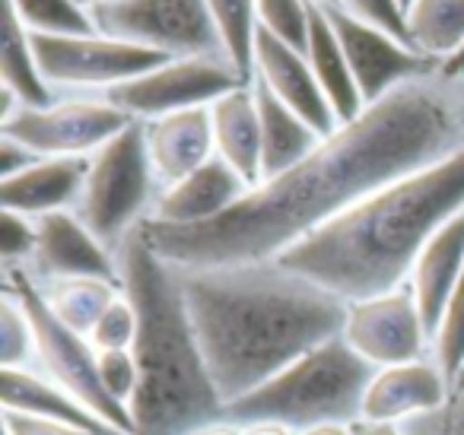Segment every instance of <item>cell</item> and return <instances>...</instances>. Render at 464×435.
<instances>
[{"mask_svg":"<svg viewBox=\"0 0 464 435\" xmlns=\"http://www.w3.org/2000/svg\"><path fill=\"white\" fill-rule=\"evenodd\" d=\"M252 188L232 172L219 156H213L198 172L185 175L175 185L162 188L147 219L166 226H200L223 217L229 207L239 204Z\"/></svg>","mask_w":464,"mask_h":435,"instance_id":"obj_18","label":"cell"},{"mask_svg":"<svg viewBox=\"0 0 464 435\" xmlns=\"http://www.w3.org/2000/svg\"><path fill=\"white\" fill-rule=\"evenodd\" d=\"M90 175V156H54L35 160L14 179L0 181V210L23 217H48V213L73 210Z\"/></svg>","mask_w":464,"mask_h":435,"instance_id":"obj_19","label":"cell"},{"mask_svg":"<svg viewBox=\"0 0 464 435\" xmlns=\"http://www.w3.org/2000/svg\"><path fill=\"white\" fill-rule=\"evenodd\" d=\"M90 16L99 35L153 48L169 58L223 54L207 0H111L92 7Z\"/></svg>","mask_w":464,"mask_h":435,"instance_id":"obj_8","label":"cell"},{"mask_svg":"<svg viewBox=\"0 0 464 435\" xmlns=\"http://www.w3.org/2000/svg\"><path fill=\"white\" fill-rule=\"evenodd\" d=\"M179 280L223 403L337 337L347 318V302L277 261L179 270Z\"/></svg>","mask_w":464,"mask_h":435,"instance_id":"obj_2","label":"cell"},{"mask_svg":"<svg viewBox=\"0 0 464 435\" xmlns=\"http://www.w3.org/2000/svg\"><path fill=\"white\" fill-rule=\"evenodd\" d=\"M134 118L124 115L105 96L54 99L48 109H16L0 121V137L23 143L42 160L54 156H92Z\"/></svg>","mask_w":464,"mask_h":435,"instance_id":"obj_11","label":"cell"},{"mask_svg":"<svg viewBox=\"0 0 464 435\" xmlns=\"http://www.w3.org/2000/svg\"><path fill=\"white\" fill-rule=\"evenodd\" d=\"M99 369H102V382L109 388V394L130 410V401H134L137 388H140V369H137L134 353L130 350L99 353Z\"/></svg>","mask_w":464,"mask_h":435,"instance_id":"obj_36","label":"cell"},{"mask_svg":"<svg viewBox=\"0 0 464 435\" xmlns=\"http://www.w3.org/2000/svg\"><path fill=\"white\" fill-rule=\"evenodd\" d=\"M318 4H324V7H334V0H318Z\"/></svg>","mask_w":464,"mask_h":435,"instance_id":"obj_48","label":"cell"},{"mask_svg":"<svg viewBox=\"0 0 464 435\" xmlns=\"http://www.w3.org/2000/svg\"><path fill=\"white\" fill-rule=\"evenodd\" d=\"M35 160H42V156H35L33 150H26L23 143L10 140V137H0V181L20 175L23 169H29Z\"/></svg>","mask_w":464,"mask_h":435,"instance_id":"obj_39","label":"cell"},{"mask_svg":"<svg viewBox=\"0 0 464 435\" xmlns=\"http://www.w3.org/2000/svg\"><path fill=\"white\" fill-rule=\"evenodd\" d=\"M258 26L280 42L305 52L309 45V0H255Z\"/></svg>","mask_w":464,"mask_h":435,"instance_id":"obj_32","label":"cell"},{"mask_svg":"<svg viewBox=\"0 0 464 435\" xmlns=\"http://www.w3.org/2000/svg\"><path fill=\"white\" fill-rule=\"evenodd\" d=\"M464 274V210L451 217L436 236L420 251L417 264L411 270V289L417 295V305L423 312L430 334H436V324L455 293L458 280Z\"/></svg>","mask_w":464,"mask_h":435,"instance_id":"obj_20","label":"cell"},{"mask_svg":"<svg viewBox=\"0 0 464 435\" xmlns=\"http://www.w3.org/2000/svg\"><path fill=\"white\" fill-rule=\"evenodd\" d=\"M33 276V274H29ZM35 280V276H33ZM42 299L48 302V308L54 312V318H61L67 327H73L77 334L90 337L92 327L99 324V318L105 314V308L124 293L121 283L99 280V276H67V280H35Z\"/></svg>","mask_w":464,"mask_h":435,"instance_id":"obj_25","label":"cell"},{"mask_svg":"<svg viewBox=\"0 0 464 435\" xmlns=\"http://www.w3.org/2000/svg\"><path fill=\"white\" fill-rule=\"evenodd\" d=\"M4 289L16 295V302L23 305L26 318L33 321L35 334V365L42 375H48L54 384H61L64 391H71L83 407H90L102 422H109L115 432L121 435H137L134 416L124 403H118L109 394L102 382V369H99V350L92 346L90 337L77 334L73 327H67L61 318H54V312L48 308V302L42 299L39 286L29 276L26 267H4Z\"/></svg>","mask_w":464,"mask_h":435,"instance_id":"obj_7","label":"cell"},{"mask_svg":"<svg viewBox=\"0 0 464 435\" xmlns=\"http://www.w3.org/2000/svg\"><path fill=\"white\" fill-rule=\"evenodd\" d=\"M432 359L442 365L451 388H455L458 375L464 372V274L451 293L449 305H445L442 318H439L436 334H432Z\"/></svg>","mask_w":464,"mask_h":435,"instance_id":"obj_31","label":"cell"},{"mask_svg":"<svg viewBox=\"0 0 464 435\" xmlns=\"http://www.w3.org/2000/svg\"><path fill=\"white\" fill-rule=\"evenodd\" d=\"M83 10H92V7H102V4H111V0H77Z\"/></svg>","mask_w":464,"mask_h":435,"instance_id":"obj_46","label":"cell"},{"mask_svg":"<svg viewBox=\"0 0 464 435\" xmlns=\"http://www.w3.org/2000/svg\"><path fill=\"white\" fill-rule=\"evenodd\" d=\"M143 137H147V153L160 191L181 181L185 175L198 172L217 156L210 109H188L143 121Z\"/></svg>","mask_w":464,"mask_h":435,"instance_id":"obj_17","label":"cell"},{"mask_svg":"<svg viewBox=\"0 0 464 435\" xmlns=\"http://www.w3.org/2000/svg\"><path fill=\"white\" fill-rule=\"evenodd\" d=\"M407 435H464V384L451 391L449 403L436 413H426L420 420L404 422Z\"/></svg>","mask_w":464,"mask_h":435,"instance_id":"obj_37","label":"cell"},{"mask_svg":"<svg viewBox=\"0 0 464 435\" xmlns=\"http://www.w3.org/2000/svg\"><path fill=\"white\" fill-rule=\"evenodd\" d=\"M0 403H4V410L45 416V420L86 429V432H92V435H121V432H115L109 422L99 420L90 407H83L71 391H64L48 375H42L39 369H4Z\"/></svg>","mask_w":464,"mask_h":435,"instance_id":"obj_22","label":"cell"},{"mask_svg":"<svg viewBox=\"0 0 464 435\" xmlns=\"http://www.w3.org/2000/svg\"><path fill=\"white\" fill-rule=\"evenodd\" d=\"M451 382L432 356L375 369L362 401V420L404 426L426 413H436L451 397Z\"/></svg>","mask_w":464,"mask_h":435,"instance_id":"obj_16","label":"cell"},{"mask_svg":"<svg viewBox=\"0 0 464 435\" xmlns=\"http://www.w3.org/2000/svg\"><path fill=\"white\" fill-rule=\"evenodd\" d=\"M156 198L160 181L147 153L143 121H134L90 156V175L73 213L105 248L118 251L153 213Z\"/></svg>","mask_w":464,"mask_h":435,"instance_id":"obj_6","label":"cell"},{"mask_svg":"<svg viewBox=\"0 0 464 435\" xmlns=\"http://www.w3.org/2000/svg\"><path fill=\"white\" fill-rule=\"evenodd\" d=\"M252 80L265 83L286 109H293L318 137H328L341 128L328 96L318 86L315 73L309 67V58L299 48L280 42L267 29L258 26L255 33V67Z\"/></svg>","mask_w":464,"mask_h":435,"instance_id":"obj_15","label":"cell"},{"mask_svg":"<svg viewBox=\"0 0 464 435\" xmlns=\"http://www.w3.org/2000/svg\"><path fill=\"white\" fill-rule=\"evenodd\" d=\"M33 35V33H29ZM33 52L42 77L52 90L111 92L115 86L143 77L153 67L166 64L169 54L153 48L118 42L109 35H33Z\"/></svg>","mask_w":464,"mask_h":435,"instance_id":"obj_9","label":"cell"},{"mask_svg":"<svg viewBox=\"0 0 464 435\" xmlns=\"http://www.w3.org/2000/svg\"><path fill=\"white\" fill-rule=\"evenodd\" d=\"M334 7H341L343 14L356 16V20L369 23V26L385 29L388 35H394V39L411 45L407 14H404V7H401V0H334Z\"/></svg>","mask_w":464,"mask_h":435,"instance_id":"obj_35","label":"cell"},{"mask_svg":"<svg viewBox=\"0 0 464 435\" xmlns=\"http://www.w3.org/2000/svg\"><path fill=\"white\" fill-rule=\"evenodd\" d=\"M217 156L248 188L261 185V121L252 83L226 92L210 105Z\"/></svg>","mask_w":464,"mask_h":435,"instance_id":"obj_21","label":"cell"},{"mask_svg":"<svg viewBox=\"0 0 464 435\" xmlns=\"http://www.w3.org/2000/svg\"><path fill=\"white\" fill-rule=\"evenodd\" d=\"M255 99H258V121H261V181L293 169L299 160L318 147L322 137L303 121L293 109H286L265 83L252 80Z\"/></svg>","mask_w":464,"mask_h":435,"instance_id":"obj_24","label":"cell"},{"mask_svg":"<svg viewBox=\"0 0 464 435\" xmlns=\"http://www.w3.org/2000/svg\"><path fill=\"white\" fill-rule=\"evenodd\" d=\"M458 384H464V372H461V375H458V382H455V388H458Z\"/></svg>","mask_w":464,"mask_h":435,"instance_id":"obj_49","label":"cell"},{"mask_svg":"<svg viewBox=\"0 0 464 435\" xmlns=\"http://www.w3.org/2000/svg\"><path fill=\"white\" fill-rule=\"evenodd\" d=\"M246 83L248 80L223 54H194V58H169L143 77L105 92V99L134 121H153L175 111L210 109L219 96Z\"/></svg>","mask_w":464,"mask_h":435,"instance_id":"obj_10","label":"cell"},{"mask_svg":"<svg viewBox=\"0 0 464 435\" xmlns=\"http://www.w3.org/2000/svg\"><path fill=\"white\" fill-rule=\"evenodd\" d=\"M39 229L33 217L14 210H0V261L4 267H26L35 255Z\"/></svg>","mask_w":464,"mask_h":435,"instance_id":"obj_34","label":"cell"},{"mask_svg":"<svg viewBox=\"0 0 464 435\" xmlns=\"http://www.w3.org/2000/svg\"><path fill=\"white\" fill-rule=\"evenodd\" d=\"M324 14H328L331 26H334L337 39H341V48L347 54V64L353 71V80L360 86L366 109L382 102L385 96H392L404 83L436 77L439 73L436 61L420 54L407 42L388 35L385 29L369 26V23L343 14L341 7H324Z\"/></svg>","mask_w":464,"mask_h":435,"instance_id":"obj_13","label":"cell"},{"mask_svg":"<svg viewBox=\"0 0 464 435\" xmlns=\"http://www.w3.org/2000/svg\"><path fill=\"white\" fill-rule=\"evenodd\" d=\"M461 73H464V48L451 61H445L442 71H439V77H442V80H458Z\"/></svg>","mask_w":464,"mask_h":435,"instance_id":"obj_44","label":"cell"},{"mask_svg":"<svg viewBox=\"0 0 464 435\" xmlns=\"http://www.w3.org/2000/svg\"><path fill=\"white\" fill-rule=\"evenodd\" d=\"M464 147V109L451 80L404 83L356 121L322 137L293 169L255 185L223 217L200 226L143 219V242L172 267H232L274 261L388 181Z\"/></svg>","mask_w":464,"mask_h":435,"instance_id":"obj_1","label":"cell"},{"mask_svg":"<svg viewBox=\"0 0 464 435\" xmlns=\"http://www.w3.org/2000/svg\"><path fill=\"white\" fill-rule=\"evenodd\" d=\"M455 83V92H458V102H461V109H464V73L458 80H451Z\"/></svg>","mask_w":464,"mask_h":435,"instance_id":"obj_45","label":"cell"},{"mask_svg":"<svg viewBox=\"0 0 464 435\" xmlns=\"http://www.w3.org/2000/svg\"><path fill=\"white\" fill-rule=\"evenodd\" d=\"M464 210V147L356 200L274 261L343 302L372 299L411 280L420 251Z\"/></svg>","mask_w":464,"mask_h":435,"instance_id":"obj_3","label":"cell"},{"mask_svg":"<svg viewBox=\"0 0 464 435\" xmlns=\"http://www.w3.org/2000/svg\"><path fill=\"white\" fill-rule=\"evenodd\" d=\"M0 365L4 369H29L35 365V334L14 293L0 295Z\"/></svg>","mask_w":464,"mask_h":435,"instance_id":"obj_30","label":"cell"},{"mask_svg":"<svg viewBox=\"0 0 464 435\" xmlns=\"http://www.w3.org/2000/svg\"><path fill=\"white\" fill-rule=\"evenodd\" d=\"M305 58H309L312 73H315L322 92L328 96L337 121H356L366 111V102L360 96V86H356L353 71L347 64L341 39H337L334 26H331L328 14H324L318 0H309V45H305Z\"/></svg>","mask_w":464,"mask_h":435,"instance_id":"obj_23","label":"cell"},{"mask_svg":"<svg viewBox=\"0 0 464 435\" xmlns=\"http://www.w3.org/2000/svg\"><path fill=\"white\" fill-rule=\"evenodd\" d=\"M115 255L121 286L137 308V340L130 346L140 369V388L130 401L137 435H188L223 422L226 403L207 372L179 270L143 242L140 229Z\"/></svg>","mask_w":464,"mask_h":435,"instance_id":"obj_4","label":"cell"},{"mask_svg":"<svg viewBox=\"0 0 464 435\" xmlns=\"http://www.w3.org/2000/svg\"><path fill=\"white\" fill-rule=\"evenodd\" d=\"M92 346L99 353L105 350H130L137 340V308L134 302L128 299V293H121L109 308L105 314L99 318V324L92 327L90 334Z\"/></svg>","mask_w":464,"mask_h":435,"instance_id":"obj_33","label":"cell"},{"mask_svg":"<svg viewBox=\"0 0 464 435\" xmlns=\"http://www.w3.org/2000/svg\"><path fill=\"white\" fill-rule=\"evenodd\" d=\"M296 435H353V426L350 422H324V426H312L303 429Z\"/></svg>","mask_w":464,"mask_h":435,"instance_id":"obj_42","label":"cell"},{"mask_svg":"<svg viewBox=\"0 0 464 435\" xmlns=\"http://www.w3.org/2000/svg\"><path fill=\"white\" fill-rule=\"evenodd\" d=\"M7 7L33 35H90L96 33L90 10L77 0H7Z\"/></svg>","mask_w":464,"mask_h":435,"instance_id":"obj_29","label":"cell"},{"mask_svg":"<svg viewBox=\"0 0 464 435\" xmlns=\"http://www.w3.org/2000/svg\"><path fill=\"white\" fill-rule=\"evenodd\" d=\"M407 33L420 54L442 71L464 48V0H413L407 7Z\"/></svg>","mask_w":464,"mask_h":435,"instance_id":"obj_27","label":"cell"},{"mask_svg":"<svg viewBox=\"0 0 464 435\" xmlns=\"http://www.w3.org/2000/svg\"><path fill=\"white\" fill-rule=\"evenodd\" d=\"M0 429H4V435H92V432H86V429L45 420V416L20 413V410H4Z\"/></svg>","mask_w":464,"mask_h":435,"instance_id":"obj_38","label":"cell"},{"mask_svg":"<svg viewBox=\"0 0 464 435\" xmlns=\"http://www.w3.org/2000/svg\"><path fill=\"white\" fill-rule=\"evenodd\" d=\"M353 435H407V432H404V426H394V422L360 420V422H353Z\"/></svg>","mask_w":464,"mask_h":435,"instance_id":"obj_40","label":"cell"},{"mask_svg":"<svg viewBox=\"0 0 464 435\" xmlns=\"http://www.w3.org/2000/svg\"><path fill=\"white\" fill-rule=\"evenodd\" d=\"M207 10H210L213 23H217L226 61L252 83L258 4L255 0H207Z\"/></svg>","mask_w":464,"mask_h":435,"instance_id":"obj_28","label":"cell"},{"mask_svg":"<svg viewBox=\"0 0 464 435\" xmlns=\"http://www.w3.org/2000/svg\"><path fill=\"white\" fill-rule=\"evenodd\" d=\"M242 435H296V432L280 426V422H248V426H242Z\"/></svg>","mask_w":464,"mask_h":435,"instance_id":"obj_41","label":"cell"},{"mask_svg":"<svg viewBox=\"0 0 464 435\" xmlns=\"http://www.w3.org/2000/svg\"><path fill=\"white\" fill-rule=\"evenodd\" d=\"M188 435H242V426H236V422L223 420V422H210V426L194 429V432H188Z\"/></svg>","mask_w":464,"mask_h":435,"instance_id":"obj_43","label":"cell"},{"mask_svg":"<svg viewBox=\"0 0 464 435\" xmlns=\"http://www.w3.org/2000/svg\"><path fill=\"white\" fill-rule=\"evenodd\" d=\"M413 0H401V7H404V14H407V7H411Z\"/></svg>","mask_w":464,"mask_h":435,"instance_id":"obj_47","label":"cell"},{"mask_svg":"<svg viewBox=\"0 0 464 435\" xmlns=\"http://www.w3.org/2000/svg\"><path fill=\"white\" fill-rule=\"evenodd\" d=\"M341 337L372 369L432 356V334L411 283L372 299L347 302Z\"/></svg>","mask_w":464,"mask_h":435,"instance_id":"obj_12","label":"cell"},{"mask_svg":"<svg viewBox=\"0 0 464 435\" xmlns=\"http://www.w3.org/2000/svg\"><path fill=\"white\" fill-rule=\"evenodd\" d=\"M39 242L26 270L35 280H67V276H99L121 283L118 255L105 248L73 210L48 213L35 219Z\"/></svg>","mask_w":464,"mask_h":435,"instance_id":"obj_14","label":"cell"},{"mask_svg":"<svg viewBox=\"0 0 464 435\" xmlns=\"http://www.w3.org/2000/svg\"><path fill=\"white\" fill-rule=\"evenodd\" d=\"M375 369L337 337L318 343L284 372L255 388L252 394L226 403V420L236 426L248 422H280L303 432L324 422H360L362 401Z\"/></svg>","mask_w":464,"mask_h":435,"instance_id":"obj_5","label":"cell"},{"mask_svg":"<svg viewBox=\"0 0 464 435\" xmlns=\"http://www.w3.org/2000/svg\"><path fill=\"white\" fill-rule=\"evenodd\" d=\"M0 80H4L0 90L14 92L20 109H48L54 102V90L42 77L35 61L33 35L10 7L4 23V48H0Z\"/></svg>","mask_w":464,"mask_h":435,"instance_id":"obj_26","label":"cell"}]
</instances>
